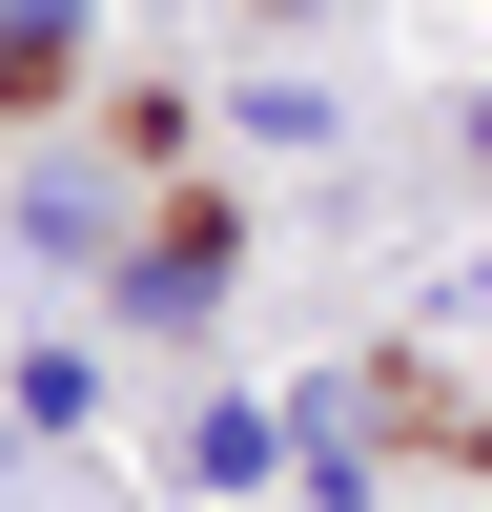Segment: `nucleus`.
Wrapping results in <instances>:
<instances>
[{
    "instance_id": "f257e3e1",
    "label": "nucleus",
    "mask_w": 492,
    "mask_h": 512,
    "mask_svg": "<svg viewBox=\"0 0 492 512\" xmlns=\"http://www.w3.org/2000/svg\"><path fill=\"white\" fill-rule=\"evenodd\" d=\"M267 451H287V431H267V410H246V390H226V410H185V492H246V472H267Z\"/></svg>"
},
{
    "instance_id": "f03ea898",
    "label": "nucleus",
    "mask_w": 492,
    "mask_h": 512,
    "mask_svg": "<svg viewBox=\"0 0 492 512\" xmlns=\"http://www.w3.org/2000/svg\"><path fill=\"white\" fill-rule=\"evenodd\" d=\"M62 41H82V0H0V82H62Z\"/></svg>"
}]
</instances>
